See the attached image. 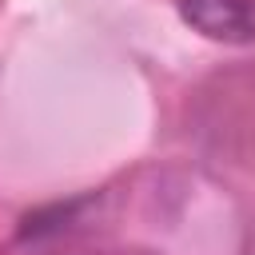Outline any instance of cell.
<instances>
[{"instance_id": "6da1fadb", "label": "cell", "mask_w": 255, "mask_h": 255, "mask_svg": "<svg viewBox=\"0 0 255 255\" xmlns=\"http://www.w3.org/2000/svg\"><path fill=\"white\" fill-rule=\"evenodd\" d=\"M183 24L219 44H255V0H179Z\"/></svg>"}]
</instances>
